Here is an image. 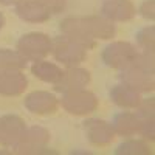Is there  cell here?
<instances>
[{
	"mask_svg": "<svg viewBox=\"0 0 155 155\" xmlns=\"http://www.w3.org/2000/svg\"><path fill=\"white\" fill-rule=\"evenodd\" d=\"M41 3H44L51 12H62L64 9H65V3L67 0H39Z\"/></svg>",
	"mask_w": 155,
	"mask_h": 155,
	"instance_id": "cell-24",
	"label": "cell"
},
{
	"mask_svg": "<svg viewBox=\"0 0 155 155\" xmlns=\"http://www.w3.org/2000/svg\"><path fill=\"white\" fill-rule=\"evenodd\" d=\"M137 48L129 42H112L102 51V61L107 67L123 70L129 67L137 58Z\"/></svg>",
	"mask_w": 155,
	"mask_h": 155,
	"instance_id": "cell-5",
	"label": "cell"
},
{
	"mask_svg": "<svg viewBox=\"0 0 155 155\" xmlns=\"http://www.w3.org/2000/svg\"><path fill=\"white\" fill-rule=\"evenodd\" d=\"M25 65H27V59H25L19 51L8 50V48H0V71L23 70Z\"/></svg>",
	"mask_w": 155,
	"mask_h": 155,
	"instance_id": "cell-19",
	"label": "cell"
},
{
	"mask_svg": "<svg viewBox=\"0 0 155 155\" xmlns=\"http://www.w3.org/2000/svg\"><path fill=\"white\" fill-rule=\"evenodd\" d=\"M61 31H62L64 36L70 37L71 41H74L78 44H81L87 50L96 47V41L87 33L81 17H67V19H64L61 22Z\"/></svg>",
	"mask_w": 155,
	"mask_h": 155,
	"instance_id": "cell-11",
	"label": "cell"
},
{
	"mask_svg": "<svg viewBox=\"0 0 155 155\" xmlns=\"http://www.w3.org/2000/svg\"><path fill=\"white\" fill-rule=\"evenodd\" d=\"M84 27L87 30V33L92 36L95 41L96 39H102L107 41L112 39L116 33V28L112 20L106 19V17H99V16H88V17H81Z\"/></svg>",
	"mask_w": 155,
	"mask_h": 155,
	"instance_id": "cell-15",
	"label": "cell"
},
{
	"mask_svg": "<svg viewBox=\"0 0 155 155\" xmlns=\"http://www.w3.org/2000/svg\"><path fill=\"white\" fill-rule=\"evenodd\" d=\"M137 42L141 47L143 53L153 54L155 51V27H146L137 33Z\"/></svg>",
	"mask_w": 155,
	"mask_h": 155,
	"instance_id": "cell-21",
	"label": "cell"
},
{
	"mask_svg": "<svg viewBox=\"0 0 155 155\" xmlns=\"http://www.w3.org/2000/svg\"><path fill=\"white\" fill-rule=\"evenodd\" d=\"M3 25H5V16L2 14V12H0V30L3 28Z\"/></svg>",
	"mask_w": 155,
	"mask_h": 155,
	"instance_id": "cell-26",
	"label": "cell"
},
{
	"mask_svg": "<svg viewBox=\"0 0 155 155\" xmlns=\"http://www.w3.org/2000/svg\"><path fill=\"white\" fill-rule=\"evenodd\" d=\"M19 0H0V3L2 5H12V3H17Z\"/></svg>",
	"mask_w": 155,
	"mask_h": 155,
	"instance_id": "cell-25",
	"label": "cell"
},
{
	"mask_svg": "<svg viewBox=\"0 0 155 155\" xmlns=\"http://www.w3.org/2000/svg\"><path fill=\"white\" fill-rule=\"evenodd\" d=\"M140 12L144 19L153 20L155 19V2L153 0H146V2L140 6Z\"/></svg>",
	"mask_w": 155,
	"mask_h": 155,
	"instance_id": "cell-23",
	"label": "cell"
},
{
	"mask_svg": "<svg viewBox=\"0 0 155 155\" xmlns=\"http://www.w3.org/2000/svg\"><path fill=\"white\" fill-rule=\"evenodd\" d=\"M16 14L28 23H44L50 19L51 11L39 0H19L16 3Z\"/></svg>",
	"mask_w": 155,
	"mask_h": 155,
	"instance_id": "cell-10",
	"label": "cell"
},
{
	"mask_svg": "<svg viewBox=\"0 0 155 155\" xmlns=\"http://www.w3.org/2000/svg\"><path fill=\"white\" fill-rule=\"evenodd\" d=\"M51 51L58 62H62L67 67H76L87 58V48L71 41L67 36H59L51 41Z\"/></svg>",
	"mask_w": 155,
	"mask_h": 155,
	"instance_id": "cell-1",
	"label": "cell"
},
{
	"mask_svg": "<svg viewBox=\"0 0 155 155\" xmlns=\"http://www.w3.org/2000/svg\"><path fill=\"white\" fill-rule=\"evenodd\" d=\"M50 141V132L41 126H33L25 130L20 141L12 147L16 153L37 155V153H56V150L47 149Z\"/></svg>",
	"mask_w": 155,
	"mask_h": 155,
	"instance_id": "cell-2",
	"label": "cell"
},
{
	"mask_svg": "<svg viewBox=\"0 0 155 155\" xmlns=\"http://www.w3.org/2000/svg\"><path fill=\"white\" fill-rule=\"evenodd\" d=\"M84 130L88 137V141L98 147L110 144L115 138V130L112 124H109L104 120H98V118L87 120L84 123Z\"/></svg>",
	"mask_w": 155,
	"mask_h": 155,
	"instance_id": "cell-8",
	"label": "cell"
},
{
	"mask_svg": "<svg viewBox=\"0 0 155 155\" xmlns=\"http://www.w3.org/2000/svg\"><path fill=\"white\" fill-rule=\"evenodd\" d=\"M62 109L71 113V115H88L98 109V99L95 93L88 92V90H74V92L64 93L62 96Z\"/></svg>",
	"mask_w": 155,
	"mask_h": 155,
	"instance_id": "cell-4",
	"label": "cell"
},
{
	"mask_svg": "<svg viewBox=\"0 0 155 155\" xmlns=\"http://www.w3.org/2000/svg\"><path fill=\"white\" fill-rule=\"evenodd\" d=\"M116 155H150L152 150L143 140H127L115 150Z\"/></svg>",
	"mask_w": 155,
	"mask_h": 155,
	"instance_id": "cell-20",
	"label": "cell"
},
{
	"mask_svg": "<svg viewBox=\"0 0 155 155\" xmlns=\"http://www.w3.org/2000/svg\"><path fill=\"white\" fill-rule=\"evenodd\" d=\"M27 130L25 121L17 115H5L0 118V144L14 147Z\"/></svg>",
	"mask_w": 155,
	"mask_h": 155,
	"instance_id": "cell-7",
	"label": "cell"
},
{
	"mask_svg": "<svg viewBox=\"0 0 155 155\" xmlns=\"http://www.w3.org/2000/svg\"><path fill=\"white\" fill-rule=\"evenodd\" d=\"M120 78H121L123 84H126L130 88L137 90L138 93L152 92L153 87H155L153 73L147 71L144 68H140L137 65H129V67L123 68Z\"/></svg>",
	"mask_w": 155,
	"mask_h": 155,
	"instance_id": "cell-6",
	"label": "cell"
},
{
	"mask_svg": "<svg viewBox=\"0 0 155 155\" xmlns=\"http://www.w3.org/2000/svg\"><path fill=\"white\" fill-rule=\"evenodd\" d=\"M138 134L143 138H146V140L153 141V138H155V121H153V118H150V120H141L140 121V132Z\"/></svg>",
	"mask_w": 155,
	"mask_h": 155,
	"instance_id": "cell-22",
	"label": "cell"
},
{
	"mask_svg": "<svg viewBox=\"0 0 155 155\" xmlns=\"http://www.w3.org/2000/svg\"><path fill=\"white\" fill-rule=\"evenodd\" d=\"M101 12L112 22H127L135 17L137 8L130 0H104Z\"/></svg>",
	"mask_w": 155,
	"mask_h": 155,
	"instance_id": "cell-12",
	"label": "cell"
},
{
	"mask_svg": "<svg viewBox=\"0 0 155 155\" xmlns=\"http://www.w3.org/2000/svg\"><path fill=\"white\" fill-rule=\"evenodd\" d=\"M28 85L27 76L22 70L0 71V95L2 96H19Z\"/></svg>",
	"mask_w": 155,
	"mask_h": 155,
	"instance_id": "cell-14",
	"label": "cell"
},
{
	"mask_svg": "<svg viewBox=\"0 0 155 155\" xmlns=\"http://www.w3.org/2000/svg\"><path fill=\"white\" fill-rule=\"evenodd\" d=\"M112 127L115 134L121 137H134L140 132V118L137 116V113L120 112L113 116Z\"/></svg>",
	"mask_w": 155,
	"mask_h": 155,
	"instance_id": "cell-17",
	"label": "cell"
},
{
	"mask_svg": "<svg viewBox=\"0 0 155 155\" xmlns=\"http://www.w3.org/2000/svg\"><path fill=\"white\" fill-rule=\"evenodd\" d=\"M110 98L121 109H137L140 106V102L143 101L141 99V93H138L137 90L130 88L126 84H118L112 87Z\"/></svg>",
	"mask_w": 155,
	"mask_h": 155,
	"instance_id": "cell-16",
	"label": "cell"
},
{
	"mask_svg": "<svg viewBox=\"0 0 155 155\" xmlns=\"http://www.w3.org/2000/svg\"><path fill=\"white\" fill-rule=\"evenodd\" d=\"M31 73L39 78L41 81L44 82H51V84H56L61 78H62V68L58 67L56 64L53 62H47V61H37L33 64L31 67Z\"/></svg>",
	"mask_w": 155,
	"mask_h": 155,
	"instance_id": "cell-18",
	"label": "cell"
},
{
	"mask_svg": "<svg viewBox=\"0 0 155 155\" xmlns=\"http://www.w3.org/2000/svg\"><path fill=\"white\" fill-rule=\"evenodd\" d=\"M88 82H90V73L85 68L68 67V70L64 71L62 78L54 84V90L59 93H68L87 87Z\"/></svg>",
	"mask_w": 155,
	"mask_h": 155,
	"instance_id": "cell-9",
	"label": "cell"
},
{
	"mask_svg": "<svg viewBox=\"0 0 155 155\" xmlns=\"http://www.w3.org/2000/svg\"><path fill=\"white\" fill-rule=\"evenodd\" d=\"M28 112L36 115H51L58 110L59 101L53 93L48 92H33L23 101Z\"/></svg>",
	"mask_w": 155,
	"mask_h": 155,
	"instance_id": "cell-13",
	"label": "cell"
},
{
	"mask_svg": "<svg viewBox=\"0 0 155 155\" xmlns=\"http://www.w3.org/2000/svg\"><path fill=\"white\" fill-rule=\"evenodd\" d=\"M17 51L27 61H42L51 51V41L44 33H28L19 39Z\"/></svg>",
	"mask_w": 155,
	"mask_h": 155,
	"instance_id": "cell-3",
	"label": "cell"
}]
</instances>
